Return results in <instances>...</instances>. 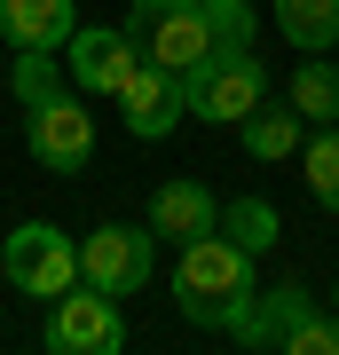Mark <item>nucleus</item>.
<instances>
[{
    "label": "nucleus",
    "instance_id": "obj_1",
    "mask_svg": "<svg viewBox=\"0 0 339 355\" xmlns=\"http://www.w3.org/2000/svg\"><path fill=\"white\" fill-rule=\"evenodd\" d=\"M252 292V253L245 245H229L221 229H205V237L182 245V268H174V308L189 324H229V308H237Z\"/></svg>",
    "mask_w": 339,
    "mask_h": 355
},
{
    "label": "nucleus",
    "instance_id": "obj_2",
    "mask_svg": "<svg viewBox=\"0 0 339 355\" xmlns=\"http://www.w3.org/2000/svg\"><path fill=\"white\" fill-rule=\"evenodd\" d=\"M182 95H189V119L205 127H237L252 103H268V71L252 48H205L198 64L182 71Z\"/></svg>",
    "mask_w": 339,
    "mask_h": 355
},
{
    "label": "nucleus",
    "instance_id": "obj_3",
    "mask_svg": "<svg viewBox=\"0 0 339 355\" xmlns=\"http://www.w3.org/2000/svg\"><path fill=\"white\" fill-rule=\"evenodd\" d=\"M0 277L24 292V300H55V292L79 284V245L55 221H16L8 245H0Z\"/></svg>",
    "mask_w": 339,
    "mask_h": 355
},
{
    "label": "nucleus",
    "instance_id": "obj_4",
    "mask_svg": "<svg viewBox=\"0 0 339 355\" xmlns=\"http://www.w3.org/2000/svg\"><path fill=\"white\" fill-rule=\"evenodd\" d=\"M126 40H134L150 64H166V71H189L205 48H214L198 0H134V8H126Z\"/></svg>",
    "mask_w": 339,
    "mask_h": 355
},
{
    "label": "nucleus",
    "instance_id": "obj_5",
    "mask_svg": "<svg viewBox=\"0 0 339 355\" xmlns=\"http://www.w3.org/2000/svg\"><path fill=\"white\" fill-rule=\"evenodd\" d=\"M55 355H119L126 347V316H119V292H55L48 300V331H40Z\"/></svg>",
    "mask_w": 339,
    "mask_h": 355
},
{
    "label": "nucleus",
    "instance_id": "obj_6",
    "mask_svg": "<svg viewBox=\"0 0 339 355\" xmlns=\"http://www.w3.org/2000/svg\"><path fill=\"white\" fill-rule=\"evenodd\" d=\"M24 142H32V158L48 166V174H79V166H95V111L79 103V87L32 103V111H24Z\"/></svg>",
    "mask_w": 339,
    "mask_h": 355
},
{
    "label": "nucleus",
    "instance_id": "obj_7",
    "mask_svg": "<svg viewBox=\"0 0 339 355\" xmlns=\"http://www.w3.org/2000/svg\"><path fill=\"white\" fill-rule=\"evenodd\" d=\"M150 253H158V229H134V221H103L87 229V245H79V277L95 292H142L150 284Z\"/></svg>",
    "mask_w": 339,
    "mask_h": 355
},
{
    "label": "nucleus",
    "instance_id": "obj_8",
    "mask_svg": "<svg viewBox=\"0 0 339 355\" xmlns=\"http://www.w3.org/2000/svg\"><path fill=\"white\" fill-rule=\"evenodd\" d=\"M119 119H126V135H134V142H166V135L189 119L182 71H166V64H150V55H142V64L119 79Z\"/></svg>",
    "mask_w": 339,
    "mask_h": 355
},
{
    "label": "nucleus",
    "instance_id": "obj_9",
    "mask_svg": "<svg viewBox=\"0 0 339 355\" xmlns=\"http://www.w3.org/2000/svg\"><path fill=\"white\" fill-rule=\"evenodd\" d=\"M142 64V48L126 40V24H79L63 40V79L79 95H119V79Z\"/></svg>",
    "mask_w": 339,
    "mask_h": 355
},
{
    "label": "nucleus",
    "instance_id": "obj_10",
    "mask_svg": "<svg viewBox=\"0 0 339 355\" xmlns=\"http://www.w3.org/2000/svg\"><path fill=\"white\" fill-rule=\"evenodd\" d=\"M308 308H315V292L308 284H277V292H245V300L237 308H229V340H237V347H277L284 340V331L292 324H300L308 316Z\"/></svg>",
    "mask_w": 339,
    "mask_h": 355
},
{
    "label": "nucleus",
    "instance_id": "obj_11",
    "mask_svg": "<svg viewBox=\"0 0 339 355\" xmlns=\"http://www.w3.org/2000/svg\"><path fill=\"white\" fill-rule=\"evenodd\" d=\"M79 32L71 0H0V40L8 48H63Z\"/></svg>",
    "mask_w": 339,
    "mask_h": 355
},
{
    "label": "nucleus",
    "instance_id": "obj_12",
    "mask_svg": "<svg viewBox=\"0 0 339 355\" xmlns=\"http://www.w3.org/2000/svg\"><path fill=\"white\" fill-rule=\"evenodd\" d=\"M214 221H221V205H214V190H205V182H166V190L150 198V229H158L166 245L205 237Z\"/></svg>",
    "mask_w": 339,
    "mask_h": 355
},
{
    "label": "nucleus",
    "instance_id": "obj_13",
    "mask_svg": "<svg viewBox=\"0 0 339 355\" xmlns=\"http://www.w3.org/2000/svg\"><path fill=\"white\" fill-rule=\"evenodd\" d=\"M237 135H245V158L277 166V158L300 150V111H292V103H252V111L237 119Z\"/></svg>",
    "mask_w": 339,
    "mask_h": 355
},
{
    "label": "nucleus",
    "instance_id": "obj_14",
    "mask_svg": "<svg viewBox=\"0 0 339 355\" xmlns=\"http://www.w3.org/2000/svg\"><path fill=\"white\" fill-rule=\"evenodd\" d=\"M277 32H284L300 55L339 48V0H277Z\"/></svg>",
    "mask_w": 339,
    "mask_h": 355
},
{
    "label": "nucleus",
    "instance_id": "obj_15",
    "mask_svg": "<svg viewBox=\"0 0 339 355\" xmlns=\"http://www.w3.org/2000/svg\"><path fill=\"white\" fill-rule=\"evenodd\" d=\"M214 229H221V237H229V245H245V253H252V261H261V253H268V245H277V237H284V221H277V205H268V198H229Z\"/></svg>",
    "mask_w": 339,
    "mask_h": 355
},
{
    "label": "nucleus",
    "instance_id": "obj_16",
    "mask_svg": "<svg viewBox=\"0 0 339 355\" xmlns=\"http://www.w3.org/2000/svg\"><path fill=\"white\" fill-rule=\"evenodd\" d=\"M284 103H292L300 119H315V127H331V119H339V71L324 64V55H300V71H292Z\"/></svg>",
    "mask_w": 339,
    "mask_h": 355
},
{
    "label": "nucleus",
    "instance_id": "obj_17",
    "mask_svg": "<svg viewBox=\"0 0 339 355\" xmlns=\"http://www.w3.org/2000/svg\"><path fill=\"white\" fill-rule=\"evenodd\" d=\"M8 79H16V103H24V111L71 87V79L55 71V48H16V71H8Z\"/></svg>",
    "mask_w": 339,
    "mask_h": 355
},
{
    "label": "nucleus",
    "instance_id": "obj_18",
    "mask_svg": "<svg viewBox=\"0 0 339 355\" xmlns=\"http://www.w3.org/2000/svg\"><path fill=\"white\" fill-rule=\"evenodd\" d=\"M308 190H315V205H324V214H339V119L308 142Z\"/></svg>",
    "mask_w": 339,
    "mask_h": 355
},
{
    "label": "nucleus",
    "instance_id": "obj_19",
    "mask_svg": "<svg viewBox=\"0 0 339 355\" xmlns=\"http://www.w3.org/2000/svg\"><path fill=\"white\" fill-rule=\"evenodd\" d=\"M277 355H339V316H324V308H308L300 324L277 340Z\"/></svg>",
    "mask_w": 339,
    "mask_h": 355
},
{
    "label": "nucleus",
    "instance_id": "obj_20",
    "mask_svg": "<svg viewBox=\"0 0 339 355\" xmlns=\"http://www.w3.org/2000/svg\"><path fill=\"white\" fill-rule=\"evenodd\" d=\"M205 32H214V48H252V0H221V8H205Z\"/></svg>",
    "mask_w": 339,
    "mask_h": 355
},
{
    "label": "nucleus",
    "instance_id": "obj_21",
    "mask_svg": "<svg viewBox=\"0 0 339 355\" xmlns=\"http://www.w3.org/2000/svg\"><path fill=\"white\" fill-rule=\"evenodd\" d=\"M198 8H221V0H198Z\"/></svg>",
    "mask_w": 339,
    "mask_h": 355
},
{
    "label": "nucleus",
    "instance_id": "obj_22",
    "mask_svg": "<svg viewBox=\"0 0 339 355\" xmlns=\"http://www.w3.org/2000/svg\"><path fill=\"white\" fill-rule=\"evenodd\" d=\"M0 71H8V64H0Z\"/></svg>",
    "mask_w": 339,
    "mask_h": 355
}]
</instances>
